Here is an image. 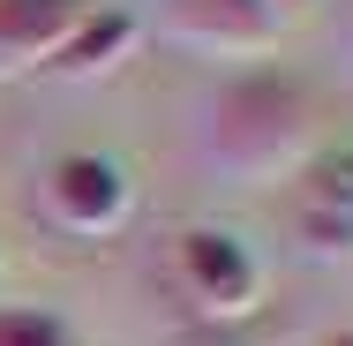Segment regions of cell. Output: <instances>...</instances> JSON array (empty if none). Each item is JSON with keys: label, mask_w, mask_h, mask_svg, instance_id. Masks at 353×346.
<instances>
[{"label": "cell", "mask_w": 353, "mask_h": 346, "mask_svg": "<svg viewBox=\"0 0 353 346\" xmlns=\"http://www.w3.org/2000/svg\"><path fill=\"white\" fill-rule=\"evenodd\" d=\"M316 143H323V98L301 68L256 61V68L218 75L196 98V158L225 173L233 189L293 181V166Z\"/></svg>", "instance_id": "6da1fadb"}, {"label": "cell", "mask_w": 353, "mask_h": 346, "mask_svg": "<svg viewBox=\"0 0 353 346\" xmlns=\"http://www.w3.org/2000/svg\"><path fill=\"white\" fill-rule=\"evenodd\" d=\"M165 271L181 286V301L196 309V324H241V316L263 309V264L233 226H211V218L173 226Z\"/></svg>", "instance_id": "7a4b0ae2"}, {"label": "cell", "mask_w": 353, "mask_h": 346, "mask_svg": "<svg viewBox=\"0 0 353 346\" xmlns=\"http://www.w3.org/2000/svg\"><path fill=\"white\" fill-rule=\"evenodd\" d=\"M285 226L308 256H353V143H316L293 166Z\"/></svg>", "instance_id": "3957f363"}, {"label": "cell", "mask_w": 353, "mask_h": 346, "mask_svg": "<svg viewBox=\"0 0 353 346\" xmlns=\"http://www.w3.org/2000/svg\"><path fill=\"white\" fill-rule=\"evenodd\" d=\"M46 218L61 233H113L128 218V166L105 158V151H61L38 181Z\"/></svg>", "instance_id": "277c9868"}, {"label": "cell", "mask_w": 353, "mask_h": 346, "mask_svg": "<svg viewBox=\"0 0 353 346\" xmlns=\"http://www.w3.org/2000/svg\"><path fill=\"white\" fill-rule=\"evenodd\" d=\"M165 30L218 61H256L279 46V15L263 0H165Z\"/></svg>", "instance_id": "5b68a950"}, {"label": "cell", "mask_w": 353, "mask_h": 346, "mask_svg": "<svg viewBox=\"0 0 353 346\" xmlns=\"http://www.w3.org/2000/svg\"><path fill=\"white\" fill-rule=\"evenodd\" d=\"M143 38V23L128 8H83V23H75L68 38L38 61V75H61V83H83V75H105L113 61H128V46Z\"/></svg>", "instance_id": "8992f818"}, {"label": "cell", "mask_w": 353, "mask_h": 346, "mask_svg": "<svg viewBox=\"0 0 353 346\" xmlns=\"http://www.w3.org/2000/svg\"><path fill=\"white\" fill-rule=\"evenodd\" d=\"M83 23V0H0V75H38V61Z\"/></svg>", "instance_id": "52a82bcc"}, {"label": "cell", "mask_w": 353, "mask_h": 346, "mask_svg": "<svg viewBox=\"0 0 353 346\" xmlns=\"http://www.w3.org/2000/svg\"><path fill=\"white\" fill-rule=\"evenodd\" d=\"M0 346H75V331L38 301H0Z\"/></svg>", "instance_id": "ba28073f"}, {"label": "cell", "mask_w": 353, "mask_h": 346, "mask_svg": "<svg viewBox=\"0 0 353 346\" xmlns=\"http://www.w3.org/2000/svg\"><path fill=\"white\" fill-rule=\"evenodd\" d=\"M279 331L263 324V316H241V324H196V331H181L173 346H271Z\"/></svg>", "instance_id": "9c48e42d"}, {"label": "cell", "mask_w": 353, "mask_h": 346, "mask_svg": "<svg viewBox=\"0 0 353 346\" xmlns=\"http://www.w3.org/2000/svg\"><path fill=\"white\" fill-rule=\"evenodd\" d=\"M263 8H271V15H279V30H285V23H301V15H308V8H316V0H263Z\"/></svg>", "instance_id": "30bf717a"}, {"label": "cell", "mask_w": 353, "mask_h": 346, "mask_svg": "<svg viewBox=\"0 0 353 346\" xmlns=\"http://www.w3.org/2000/svg\"><path fill=\"white\" fill-rule=\"evenodd\" d=\"M316 346H353V324H346V331H323Z\"/></svg>", "instance_id": "8fae6325"}]
</instances>
